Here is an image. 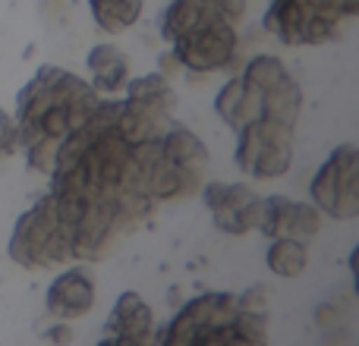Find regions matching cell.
Masks as SVG:
<instances>
[{
    "mask_svg": "<svg viewBox=\"0 0 359 346\" xmlns=\"http://www.w3.org/2000/svg\"><path fill=\"white\" fill-rule=\"evenodd\" d=\"M98 95L86 79L63 67H41L22 85L16 98V130L19 148L29 158V167L50 173L60 142L79 130L98 107Z\"/></svg>",
    "mask_w": 359,
    "mask_h": 346,
    "instance_id": "obj_1",
    "label": "cell"
},
{
    "mask_svg": "<svg viewBox=\"0 0 359 346\" xmlns=\"http://www.w3.org/2000/svg\"><path fill=\"white\" fill-rule=\"evenodd\" d=\"M356 16L359 0H271L262 25L278 41L303 48L337 41Z\"/></svg>",
    "mask_w": 359,
    "mask_h": 346,
    "instance_id": "obj_2",
    "label": "cell"
},
{
    "mask_svg": "<svg viewBox=\"0 0 359 346\" xmlns=\"http://www.w3.org/2000/svg\"><path fill=\"white\" fill-rule=\"evenodd\" d=\"M69 217L50 195L35 202L22 217L16 221L10 236V258L29 271H44V268L73 261L69 252Z\"/></svg>",
    "mask_w": 359,
    "mask_h": 346,
    "instance_id": "obj_3",
    "label": "cell"
},
{
    "mask_svg": "<svg viewBox=\"0 0 359 346\" xmlns=\"http://www.w3.org/2000/svg\"><path fill=\"white\" fill-rule=\"evenodd\" d=\"M126 98H120L117 130L130 145L158 142L161 132L174 123L177 95L164 73L136 76L126 82Z\"/></svg>",
    "mask_w": 359,
    "mask_h": 346,
    "instance_id": "obj_4",
    "label": "cell"
},
{
    "mask_svg": "<svg viewBox=\"0 0 359 346\" xmlns=\"http://www.w3.org/2000/svg\"><path fill=\"white\" fill-rule=\"evenodd\" d=\"M240 25L227 22L221 13H205L192 29H186L180 38L170 41V57L180 69L186 73H221V69L233 67L236 54H240Z\"/></svg>",
    "mask_w": 359,
    "mask_h": 346,
    "instance_id": "obj_5",
    "label": "cell"
},
{
    "mask_svg": "<svg viewBox=\"0 0 359 346\" xmlns=\"http://www.w3.org/2000/svg\"><path fill=\"white\" fill-rule=\"evenodd\" d=\"M233 161L246 177L278 179L293 164V126L259 117L236 130Z\"/></svg>",
    "mask_w": 359,
    "mask_h": 346,
    "instance_id": "obj_6",
    "label": "cell"
},
{
    "mask_svg": "<svg viewBox=\"0 0 359 346\" xmlns=\"http://www.w3.org/2000/svg\"><path fill=\"white\" fill-rule=\"evenodd\" d=\"M312 205L337 221H353L359 214V151L344 142L312 177Z\"/></svg>",
    "mask_w": 359,
    "mask_h": 346,
    "instance_id": "obj_7",
    "label": "cell"
},
{
    "mask_svg": "<svg viewBox=\"0 0 359 346\" xmlns=\"http://www.w3.org/2000/svg\"><path fill=\"white\" fill-rule=\"evenodd\" d=\"M202 195L205 208L211 211V221H215L217 230L230 236H243V233H252L255 221H259V202L262 195L255 189L243 183H202L198 189Z\"/></svg>",
    "mask_w": 359,
    "mask_h": 346,
    "instance_id": "obj_8",
    "label": "cell"
},
{
    "mask_svg": "<svg viewBox=\"0 0 359 346\" xmlns=\"http://www.w3.org/2000/svg\"><path fill=\"white\" fill-rule=\"evenodd\" d=\"M255 230L271 240L290 236V240H312L322 230V211L309 202H293L287 195H265L259 202V221Z\"/></svg>",
    "mask_w": 359,
    "mask_h": 346,
    "instance_id": "obj_9",
    "label": "cell"
},
{
    "mask_svg": "<svg viewBox=\"0 0 359 346\" xmlns=\"http://www.w3.org/2000/svg\"><path fill=\"white\" fill-rule=\"evenodd\" d=\"M48 315L57 321H76V318H86L95 305V280L86 268H67L60 271L48 286Z\"/></svg>",
    "mask_w": 359,
    "mask_h": 346,
    "instance_id": "obj_10",
    "label": "cell"
},
{
    "mask_svg": "<svg viewBox=\"0 0 359 346\" xmlns=\"http://www.w3.org/2000/svg\"><path fill=\"white\" fill-rule=\"evenodd\" d=\"M107 334L123 340L126 346H155V315H151L149 303L133 290L120 293L111 312Z\"/></svg>",
    "mask_w": 359,
    "mask_h": 346,
    "instance_id": "obj_11",
    "label": "cell"
},
{
    "mask_svg": "<svg viewBox=\"0 0 359 346\" xmlns=\"http://www.w3.org/2000/svg\"><path fill=\"white\" fill-rule=\"evenodd\" d=\"M86 67H88V76L92 82L88 85L95 88L98 95L104 98H114L126 88V82L133 79L130 76V57L117 48V44H95L86 57Z\"/></svg>",
    "mask_w": 359,
    "mask_h": 346,
    "instance_id": "obj_12",
    "label": "cell"
},
{
    "mask_svg": "<svg viewBox=\"0 0 359 346\" xmlns=\"http://www.w3.org/2000/svg\"><path fill=\"white\" fill-rule=\"evenodd\" d=\"M215 113L230 126V130H243L246 123L262 117V92L252 88L243 76L224 82V88L215 98Z\"/></svg>",
    "mask_w": 359,
    "mask_h": 346,
    "instance_id": "obj_13",
    "label": "cell"
},
{
    "mask_svg": "<svg viewBox=\"0 0 359 346\" xmlns=\"http://www.w3.org/2000/svg\"><path fill=\"white\" fill-rule=\"evenodd\" d=\"M158 155L168 164H177V167H186V170H198V173H205L211 164L208 145H205L189 126H180V123H170L168 130L161 132V139H158Z\"/></svg>",
    "mask_w": 359,
    "mask_h": 346,
    "instance_id": "obj_14",
    "label": "cell"
},
{
    "mask_svg": "<svg viewBox=\"0 0 359 346\" xmlns=\"http://www.w3.org/2000/svg\"><path fill=\"white\" fill-rule=\"evenodd\" d=\"M299 111H303V88L297 85V79L290 73L280 76L274 85H268L262 92V117L278 120V123L297 130Z\"/></svg>",
    "mask_w": 359,
    "mask_h": 346,
    "instance_id": "obj_15",
    "label": "cell"
},
{
    "mask_svg": "<svg viewBox=\"0 0 359 346\" xmlns=\"http://www.w3.org/2000/svg\"><path fill=\"white\" fill-rule=\"evenodd\" d=\"M92 19L107 35H123L142 19L145 0H88Z\"/></svg>",
    "mask_w": 359,
    "mask_h": 346,
    "instance_id": "obj_16",
    "label": "cell"
},
{
    "mask_svg": "<svg viewBox=\"0 0 359 346\" xmlns=\"http://www.w3.org/2000/svg\"><path fill=\"white\" fill-rule=\"evenodd\" d=\"M265 265L278 277H299L309 265V249L303 240H290V236H278L265 252Z\"/></svg>",
    "mask_w": 359,
    "mask_h": 346,
    "instance_id": "obj_17",
    "label": "cell"
},
{
    "mask_svg": "<svg viewBox=\"0 0 359 346\" xmlns=\"http://www.w3.org/2000/svg\"><path fill=\"white\" fill-rule=\"evenodd\" d=\"M19 151V130H16V120L0 107V158L6 155H16Z\"/></svg>",
    "mask_w": 359,
    "mask_h": 346,
    "instance_id": "obj_18",
    "label": "cell"
},
{
    "mask_svg": "<svg viewBox=\"0 0 359 346\" xmlns=\"http://www.w3.org/2000/svg\"><path fill=\"white\" fill-rule=\"evenodd\" d=\"M221 343H224V346H268V340H255V337L240 334V331H236L233 324L221 328Z\"/></svg>",
    "mask_w": 359,
    "mask_h": 346,
    "instance_id": "obj_19",
    "label": "cell"
},
{
    "mask_svg": "<svg viewBox=\"0 0 359 346\" xmlns=\"http://www.w3.org/2000/svg\"><path fill=\"white\" fill-rule=\"evenodd\" d=\"M50 337H54V343H69V331L67 328H54L50 331Z\"/></svg>",
    "mask_w": 359,
    "mask_h": 346,
    "instance_id": "obj_20",
    "label": "cell"
},
{
    "mask_svg": "<svg viewBox=\"0 0 359 346\" xmlns=\"http://www.w3.org/2000/svg\"><path fill=\"white\" fill-rule=\"evenodd\" d=\"M98 346H126L123 340H117V337H111V334H104V340H101Z\"/></svg>",
    "mask_w": 359,
    "mask_h": 346,
    "instance_id": "obj_21",
    "label": "cell"
},
{
    "mask_svg": "<svg viewBox=\"0 0 359 346\" xmlns=\"http://www.w3.org/2000/svg\"><path fill=\"white\" fill-rule=\"evenodd\" d=\"M192 346H196V343H192Z\"/></svg>",
    "mask_w": 359,
    "mask_h": 346,
    "instance_id": "obj_22",
    "label": "cell"
}]
</instances>
